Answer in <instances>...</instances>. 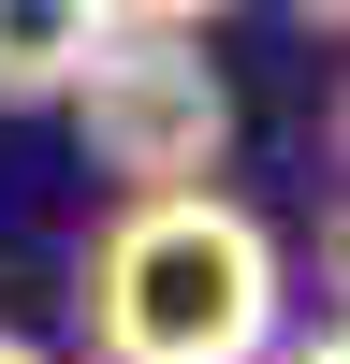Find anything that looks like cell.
Listing matches in <instances>:
<instances>
[{
  "label": "cell",
  "mask_w": 350,
  "mask_h": 364,
  "mask_svg": "<svg viewBox=\"0 0 350 364\" xmlns=\"http://www.w3.org/2000/svg\"><path fill=\"white\" fill-rule=\"evenodd\" d=\"M88 350L102 364H262L277 350V248L248 204L175 190L88 248Z\"/></svg>",
  "instance_id": "obj_1"
},
{
  "label": "cell",
  "mask_w": 350,
  "mask_h": 364,
  "mask_svg": "<svg viewBox=\"0 0 350 364\" xmlns=\"http://www.w3.org/2000/svg\"><path fill=\"white\" fill-rule=\"evenodd\" d=\"M73 117H88V161H102L132 204L204 190L219 146H233V87L204 73V29L190 15H102V58H88Z\"/></svg>",
  "instance_id": "obj_2"
},
{
  "label": "cell",
  "mask_w": 350,
  "mask_h": 364,
  "mask_svg": "<svg viewBox=\"0 0 350 364\" xmlns=\"http://www.w3.org/2000/svg\"><path fill=\"white\" fill-rule=\"evenodd\" d=\"M102 58V0H0V102H73Z\"/></svg>",
  "instance_id": "obj_3"
},
{
  "label": "cell",
  "mask_w": 350,
  "mask_h": 364,
  "mask_svg": "<svg viewBox=\"0 0 350 364\" xmlns=\"http://www.w3.org/2000/svg\"><path fill=\"white\" fill-rule=\"evenodd\" d=\"M292 364H350V350H336V321H321V336H292Z\"/></svg>",
  "instance_id": "obj_4"
},
{
  "label": "cell",
  "mask_w": 350,
  "mask_h": 364,
  "mask_svg": "<svg viewBox=\"0 0 350 364\" xmlns=\"http://www.w3.org/2000/svg\"><path fill=\"white\" fill-rule=\"evenodd\" d=\"M0 364H44V350H29V336H0Z\"/></svg>",
  "instance_id": "obj_5"
}]
</instances>
